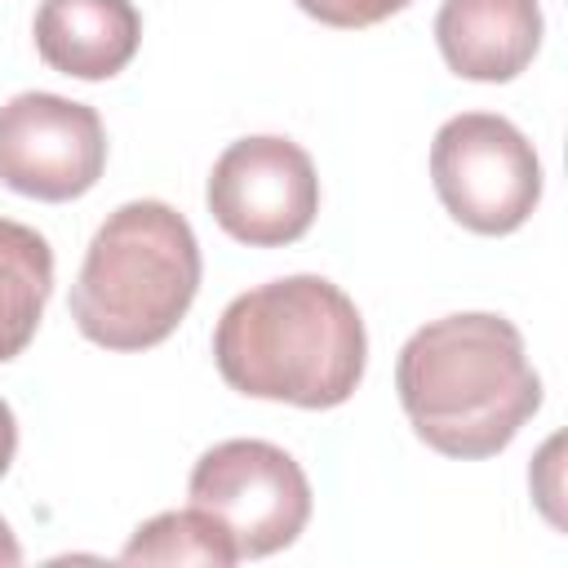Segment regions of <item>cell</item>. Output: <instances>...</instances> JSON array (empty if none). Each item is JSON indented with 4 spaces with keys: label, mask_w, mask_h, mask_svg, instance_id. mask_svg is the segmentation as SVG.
Returning a JSON list of instances; mask_svg holds the SVG:
<instances>
[{
    "label": "cell",
    "mask_w": 568,
    "mask_h": 568,
    "mask_svg": "<svg viewBox=\"0 0 568 568\" xmlns=\"http://www.w3.org/2000/svg\"><path fill=\"white\" fill-rule=\"evenodd\" d=\"M395 390L422 444L444 457H493L541 408V377L510 320L462 311L417 328L395 359Z\"/></svg>",
    "instance_id": "1"
},
{
    "label": "cell",
    "mask_w": 568,
    "mask_h": 568,
    "mask_svg": "<svg viewBox=\"0 0 568 568\" xmlns=\"http://www.w3.org/2000/svg\"><path fill=\"white\" fill-rule=\"evenodd\" d=\"M213 359L240 395L337 408L364 377L368 337L355 302L333 280L284 275L240 293L222 311Z\"/></svg>",
    "instance_id": "2"
},
{
    "label": "cell",
    "mask_w": 568,
    "mask_h": 568,
    "mask_svg": "<svg viewBox=\"0 0 568 568\" xmlns=\"http://www.w3.org/2000/svg\"><path fill=\"white\" fill-rule=\"evenodd\" d=\"M200 293V244L164 200L120 204L89 240L71 284L75 328L106 351L160 346Z\"/></svg>",
    "instance_id": "3"
},
{
    "label": "cell",
    "mask_w": 568,
    "mask_h": 568,
    "mask_svg": "<svg viewBox=\"0 0 568 568\" xmlns=\"http://www.w3.org/2000/svg\"><path fill=\"white\" fill-rule=\"evenodd\" d=\"M430 182L466 231L510 235L541 200V160L506 115L462 111L430 142Z\"/></svg>",
    "instance_id": "4"
},
{
    "label": "cell",
    "mask_w": 568,
    "mask_h": 568,
    "mask_svg": "<svg viewBox=\"0 0 568 568\" xmlns=\"http://www.w3.org/2000/svg\"><path fill=\"white\" fill-rule=\"evenodd\" d=\"M191 506L213 515L240 559H262L297 541L311 519L302 466L266 439L213 444L191 470Z\"/></svg>",
    "instance_id": "5"
},
{
    "label": "cell",
    "mask_w": 568,
    "mask_h": 568,
    "mask_svg": "<svg viewBox=\"0 0 568 568\" xmlns=\"http://www.w3.org/2000/svg\"><path fill=\"white\" fill-rule=\"evenodd\" d=\"M209 213L248 248L302 240L320 213V178L311 155L275 133L231 142L209 173Z\"/></svg>",
    "instance_id": "6"
},
{
    "label": "cell",
    "mask_w": 568,
    "mask_h": 568,
    "mask_svg": "<svg viewBox=\"0 0 568 568\" xmlns=\"http://www.w3.org/2000/svg\"><path fill=\"white\" fill-rule=\"evenodd\" d=\"M106 169V133L93 106L58 93H18L0 106V182L31 200H75Z\"/></svg>",
    "instance_id": "7"
},
{
    "label": "cell",
    "mask_w": 568,
    "mask_h": 568,
    "mask_svg": "<svg viewBox=\"0 0 568 568\" xmlns=\"http://www.w3.org/2000/svg\"><path fill=\"white\" fill-rule=\"evenodd\" d=\"M435 44L453 75L501 84L515 80L541 49L537 0H444L435 13Z\"/></svg>",
    "instance_id": "8"
},
{
    "label": "cell",
    "mask_w": 568,
    "mask_h": 568,
    "mask_svg": "<svg viewBox=\"0 0 568 568\" xmlns=\"http://www.w3.org/2000/svg\"><path fill=\"white\" fill-rule=\"evenodd\" d=\"M142 18L133 0H40L36 49L75 80H111L138 53Z\"/></svg>",
    "instance_id": "9"
},
{
    "label": "cell",
    "mask_w": 568,
    "mask_h": 568,
    "mask_svg": "<svg viewBox=\"0 0 568 568\" xmlns=\"http://www.w3.org/2000/svg\"><path fill=\"white\" fill-rule=\"evenodd\" d=\"M53 288V248L36 226L0 217V364L22 355Z\"/></svg>",
    "instance_id": "10"
},
{
    "label": "cell",
    "mask_w": 568,
    "mask_h": 568,
    "mask_svg": "<svg viewBox=\"0 0 568 568\" xmlns=\"http://www.w3.org/2000/svg\"><path fill=\"white\" fill-rule=\"evenodd\" d=\"M124 564H204V568H231L235 541L226 537V528L204 515L200 506L186 510H164L155 519H146L129 546L120 550Z\"/></svg>",
    "instance_id": "11"
},
{
    "label": "cell",
    "mask_w": 568,
    "mask_h": 568,
    "mask_svg": "<svg viewBox=\"0 0 568 568\" xmlns=\"http://www.w3.org/2000/svg\"><path fill=\"white\" fill-rule=\"evenodd\" d=\"M408 0H297L302 13H311L324 27H342V31H359L373 27L390 13H399Z\"/></svg>",
    "instance_id": "12"
},
{
    "label": "cell",
    "mask_w": 568,
    "mask_h": 568,
    "mask_svg": "<svg viewBox=\"0 0 568 568\" xmlns=\"http://www.w3.org/2000/svg\"><path fill=\"white\" fill-rule=\"evenodd\" d=\"M13 453H18V422H13V408L0 399V475L9 470Z\"/></svg>",
    "instance_id": "13"
},
{
    "label": "cell",
    "mask_w": 568,
    "mask_h": 568,
    "mask_svg": "<svg viewBox=\"0 0 568 568\" xmlns=\"http://www.w3.org/2000/svg\"><path fill=\"white\" fill-rule=\"evenodd\" d=\"M13 564H22V546H18V537L9 532V524L0 519V568H13Z\"/></svg>",
    "instance_id": "14"
}]
</instances>
